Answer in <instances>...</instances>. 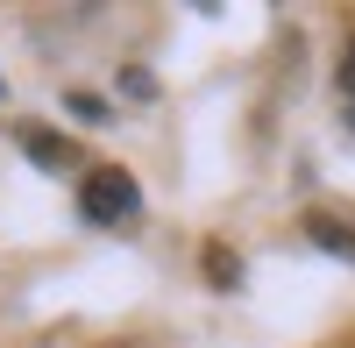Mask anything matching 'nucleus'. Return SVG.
I'll return each instance as SVG.
<instances>
[{
  "mask_svg": "<svg viewBox=\"0 0 355 348\" xmlns=\"http://www.w3.org/2000/svg\"><path fill=\"white\" fill-rule=\"evenodd\" d=\"M348 128H355V107H348Z\"/></svg>",
  "mask_w": 355,
  "mask_h": 348,
  "instance_id": "7",
  "label": "nucleus"
},
{
  "mask_svg": "<svg viewBox=\"0 0 355 348\" xmlns=\"http://www.w3.org/2000/svg\"><path fill=\"white\" fill-rule=\"evenodd\" d=\"M71 114H78V121H107V100H93V93H71Z\"/></svg>",
  "mask_w": 355,
  "mask_h": 348,
  "instance_id": "5",
  "label": "nucleus"
},
{
  "mask_svg": "<svg viewBox=\"0 0 355 348\" xmlns=\"http://www.w3.org/2000/svg\"><path fill=\"white\" fill-rule=\"evenodd\" d=\"M306 235H313L320 249H334V256H348V263H355V227H348L341 214H306Z\"/></svg>",
  "mask_w": 355,
  "mask_h": 348,
  "instance_id": "2",
  "label": "nucleus"
},
{
  "mask_svg": "<svg viewBox=\"0 0 355 348\" xmlns=\"http://www.w3.org/2000/svg\"><path fill=\"white\" fill-rule=\"evenodd\" d=\"M206 277H214V284H234V256H227V249H206Z\"/></svg>",
  "mask_w": 355,
  "mask_h": 348,
  "instance_id": "4",
  "label": "nucleus"
},
{
  "mask_svg": "<svg viewBox=\"0 0 355 348\" xmlns=\"http://www.w3.org/2000/svg\"><path fill=\"white\" fill-rule=\"evenodd\" d=\"M21 142H28V157H43L50 171H64V164H71V142H64V135H50V128H28Z\"/></svg>",
  "mask_w": 355,
  "mask_h": 348,
  "instance_id": "3",
  "label": "nucleus"
},
{
  "mask_svg": "<svg viewBox=\"0 0 355 348\" xmlns=\"http://www.w3.org/2000/svg\"><path fill=\"white\" fill-rule=\"evenodd\" d=\"M78 214L85 220H100V227H128L142 214V192L121 164H93L85 171V185H78Z\"/></svg>",
  "mask_w": 355,
  "mask_h": 348,
  "instance_id": "1",
  "label": "nucleus"
},
{
  "mask_svg": "<svg viewBox=\"0 0 355 348\" xmlns=\"http://www.w3.org/2000/svg\"><path fill=\"white\" fill-rule=\"evenodd\" d=\"M341 93L355 100V43H348V57H341Z\"/></svg>",
  "mask_w": 355,
  "mask_h": 348,
  "instance_id": "6",
  "label": "nucleus"
}]
</instances>
